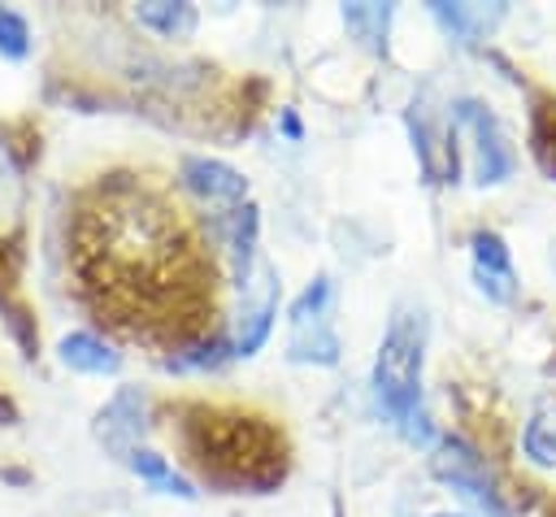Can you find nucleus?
I'll use <instances>...</instances> for the list:
<instances>
[{
	"label": "nucleus",
	"instance_id": "11",
	"mask_svg": "<svg viewBox=\"0 0 556 517\" xmlns=\"http://www.w3.org/2000/svg\"><path fill=\"white\" fill-rule=\"evenodd\" d=\"M521 456L534 469H556V400L543 395L521 426Z\"/></svg>",
	"mask_w": 556,
	"mask_h": 517
},
{
	"label": "nucleus",
	"instance_id": "2",
	"mask_svg": "<svg viewBox=\"0 0 556 517\" xmlns=\"http://www.w3.org/2000/svg\"><path fill=\"white\" fill-rule=\"evenodd\" d=\"M330 304H334V287L326 274H317L295 300H291V339H287V356L295 365H339V335L330 326Z\"/></svg>",
	"mask_w": 556,
	"mask_h": 517
},
{
	"label": "nucleus",
	"instance_id": "19",
	"mask_svg": "<svg viewBox=\"0 0 556 517\" xmlns=\"http://www.w3.org/2000/svg\"><path fill=\"white\" fill-rule=\"evenodd\" d=\"M430 517H460V513H430Z\"/></svg>",
	"mask_w": 556,
	"mask_h": 517
},
{
	"label": "nucleus",
	"instance_id": "16",
	"mask_svg": "<svg viewBox=\"0 0 556 517\" xmlns=\"http://www.w3.org/2000/svg\"><path fill=\"white\" fill-rule=\"evenodd\" d=\"M17 213H22V169L13 152L0 143V235L17 222Z\"/></svg>",
	"mask_w": 556,
	"mask_h": 517
},
{
	"label": "nucleus",
	"instance_id": "7",
	"mask_svg": "<svg viewBox=\"0 0 556 517\" xmlns=\"http://www.w3.org/2000/svg\"><path fill=\"white\" fill-rule=\"evenodd\" d=\"M182 187L204 204H248V178L217 161V156H187L182 161Z\"/></svg>",
	"mask_w": 556,
	"mask_h": 517
},
{
	"label": "nucleus",
	"instance_id": "9",
	"mask_svg": "<svg viewBox=\"0 0 556 517\" xmlns=\"http://www.w3.org/2000/svg\"><path fill=\"white\" fill-rule=\"evenodd\" d=\"M278 274H265V287L261 295L252 300V291H243V313H239V326L230 335V356H256V348L269 339L274 330V317H278Z\"/></svg>",
	"mask_w": 556,
	"mask_h": 517
},
{
	"label": "nucleus",
	"instance_id": "13",
	"mask_svg": "<svg viewBox=\"0 0 556 517\" xmlns=\"http://www.w3.org/2000/svg\"><path fill=\"white\" fill-rule=\"evenodd\" d=\"M126 465L148 482V487H156L161 495H174V500H195V487H191V478L187 474H178L161 452H152V447H135L130 456H126Z\"/></svg>",
	"mask_w": 556,
	"mask_h": 517
},
{
	"label": "nucleus",
	"instance_id": "17",
	"mask_svg": "<svg viewBox=\"0 0 556 517\" xmlns=\"http://www.w3.org/2000/svg\"><path fill=\"white\" fill-rule=\"evenodd\" d=\"M26 52H30V26H26V17L13 13V9H0V56L22 61Z\"/></svg>",
	"mask_w": 556,
	"mask_h": 517
},
{
	"label": "nucleus",
	"instance_id": "6",
	"mask_svg": "<svg viewBox=\"0 0 556 517\" xmlns=\"http://www.w3.org/2000/svg\"><path fill=\"white\" fill-rule=\"evenodd\" d=\"M469 256H473V282L491 304H513L517 300V269L508 261V248L495 230H473L469 239Z\"/></svg>",
	"mask_w": 556,
	"mask_h": 517
},
{
	"label": "nucleus",
	"instance_id": "15",
	"mask_svg": "<svg viewBox=\"0 0 556 517\" xmlns=\"http://www.w3.org/2000/svg\"><path fill=\"white\" fill-rule=\"evenodd\" d=\"M135 17H139V26L156 30L161 39H187L195 30V9L191 4H161L156 0V4H139Z\"/></svg>",
	"mask_w": 556,
	"mask_h": 517
},
{
	"label": "nucleus",
	"instance_id": "1",
	"mask_svg": "<svg viewBox=\"0 0 556 517\" xmlns=\"http://www.w3.org/2000/svg\"><path fill=\"white\" fill-rule=\"evenodd\" d=\"M421 369H426V313L421 308H395L374 369H369V387L378 408L387 413V421L400 426V434L417 447H434V426L421 408Z\"/></svg>",
	"mask_w": 556,
	"mask_h": 517
},
{
	"label": "nucleus",
	"instance_id": "5",
	"mask_svg": "<svg viewBox=\"0 0 556 517\" xmlns=\"http://www.w3.org/2000/svg\"><path fill=\"white\" fill-rule=\"evenodd\" d=\"M143 430H148V395H143L139 387H122V391L96 413V439H100L109 452H117L122 461H126L135 447H143V443H139Z\"/></svg>",
	"mask_w": 556,
	"mask_h": 517
},
{
	"label": "nucleus",
	"instance_id": "12",
	"mask_svg": "<svg viewBox=\"0 0 556 517\" xmlns=\"http://www.w3.org/2000/svg\"><path fill=\"white\" fill-rule=\"evenodd\" d=\"M430 13H434V22H439L456 43H473L478 35H486V30L504 17L500 4H495V9H482V4H430Z\"/></svg>",
	"mask_w": 556,
	"mask_h": 517
},
{
	"label": "nucleus",
	"instance_id": "4",
	"mask_svg": "<svg viewBox=\"0 0 556 517\" xmlns=\"http://www.w3.org/2000/svg\"><path fill=\"white\" fill-rule=\"evenodd\" d=\"M434 452H439V456H434V474H439L443 482H452V487H456L469 504H478L486 517H508V508H504V500H500V491H495V478H491L486 461H482L465 439L447 434V439H439Z\"/></svg>",
	"mask_w": 556,
	"mask_h": 517
},
{
	"label": "nucleus",
	"instance_id": "10",
	"mask_svg": "<svg viewBox=\"0 0 556 517\" xmlns=\"http://www.w3.org/2000/svg\"><path fill=\"white\" fill-rule=\"evenodd\" d=\"M56 361H61L65 369H74V374H96V378L122 369V356L113 352V343H104V339L91 335V330H70V335H61V339H56Z\"/></svg>",
	"mask_w": 556,
	"mask_h": 517
},
{
	"label": "nucleus",
	"instance_id": "14",
	"mask_svg": "<svg viewBox=\"0 0 556 517\" xmlns=\"http://www.w3.org/2000/svg\"><path fill=\"white\" fill-rule=\"evenodd\" d=\"M391 4H343V26L374 52H387V26H391Z\"/></svg>",
	"mask_w": 556,
	"mask_h": 517
},
{
	"label": "nucleus",
	"instance_id": "18",
	"mask_svg": "<svg viewBox=\"0 0 556 517\" xmlns=\"http://www.w3.org/2000/svg\"><path fill=\"white\" fill-rule=\"evenodd\" d=\"M282 130H287L291 139H300V122H295V113H282Z\"/></svg>",
	"mask_w": 556,
	"mask_h": 517
},
{
	"label": "nucleus",
	"instance_id": "8",
	"mask_svg": "<svg viewBox=\"0 0 556 517\" xmlns=\"http://www.w3.org/2000/svg\"><path fill=\"white\" fill-rule=\"evenodd\" d=\"M217 230L226 239V256H230V278L239 291H252V261H256V235H261V213L256 204H235L217 217Z\"/></svg>",
	"mask_w": 556,
	"mask_h": 517
},
{
	"label": "nucleus",
	"instance_id": "3",
	"mask_svg": "<svg viewBox=\"0 0 556 517\" xmlns=\"http://www.w3.org/2000/svg\"><path fill=\"white\" fill-rule=\"evenodd\" d=\"M452 126H456V135H469L473 139L469 148H473V182L478 187H495V182H504L513 174L517 152H513L500 117L482 100H473V96L456 100L452 104Z\"/></svg>",
	"mask_w": 556,
	"mask_h": 517
}]
</instances>
